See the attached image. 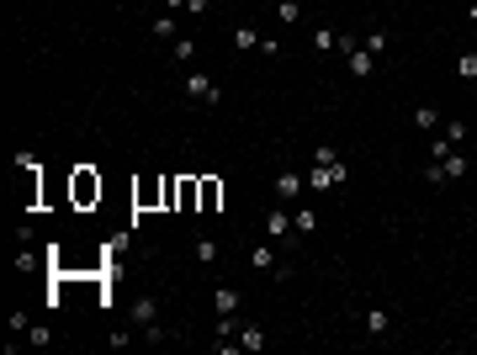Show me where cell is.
<instances>
[{"mask_svg": "<svg viewBox=\"0 0 477 355\" xmlns=\"http://www.w3.org/2000/svg\"><path fill=\"white\" fill-rule=\"evenodd\" d=\"M180 91H186L196 107H217V101H223V85H217L213 74H202V69H191L186 80H180Z\"/></svg>", "mask_w": 477, "mask_h": 355, "instance_id": "1", "label": "cell"}, {"mask_svg": "<svg viewBox=\"0 0 477 355\" xmlns=\"http://www.w3.org/2000/svg\"><path fill=\"white\" fill-rule=\"evenodd\" d=\"M345 180H350V165H345V159H334V165L308 170V191H329V186H345Z\"/></svg>", "mask_w": 477, "mask_h": 355, "instance_id": "2", "label": "cell"}, {"mask_svg": "<svg viewBox=\"0 0 477 355\" xmlns=\"http://www.w3.org/2000/svg\"><path fill=\"white\" fill-rule=\"evenodd\" d=\"M302 186H308V175H302V170H281V175H276V201H297Z\"/></svg>", "mask_w": 477, "mask_h": 355, "instance_id": "3", "label": "cell"}, {"mask_svg": "<svg viewBox=\"0 0 477 355\" xmlns=\"http://www.w3.org/2000/svg\"><path fill=\"white\" fill-rule=\"evenodd\" d=\"M95 196H101V175H95V170H74V201L90 207Z\"/></svg>", "mask_w": 477, "mask_h": 355, "instance_id": "4", "label": "cell"}, {"mask_svg": "<svg viewBox=\"0 0 477 355\" xmlns=\"http://www.w3.org/2000/svg\"><path fill=\"white\" fill-rule=\"evenodd\" d=\"M202 196H196V213H217V201H223V180L217 175H196Z\"/></svg>", "mask_w": 477, "mask_h": 355, "instance_id": "5", "label": "cell"}, {"mask_svg": "<svg viewBox=\"0 0 477 355\" xmlns=\"http://www.w3.org/2000/svg\"><path fill=\"white\" fill-rule=\"evenodd\" d=\"M345 64H350V74H356V80H371V74H377V53H366V48H350Z\"/></svg>", "mask_w": 477, "mask_h": 355, "instance_id": "6", "label": "cell"}, {"mask_svg": "<svg viewBox=\"0 0 477 355\" xmlns=\"http://www.w3.org/2000/svg\"><path fill=\"white\" fill-rule=\"evenodd\" d=\"M292 234H297V228H292V213H281V207L265 213V239H292Z\"/></svg>", "mask_w": 477, "mask_h": 355, "instance_id": "7", "label": "cell"}, {"mask_svg": "<svg viewBox=\"0 0 477 355\" xmlns=\"http://www.w3.org/2000/svg\"><path fill=\"white\" fill-rule=\"evenodd\" d=\"M276 265H281V260H276V249H271V244H255V249H250V271H260V276H271V271H276Z\"/></svg>", "mask_w": 477, "mask_h": 355, "instance_id": "8", "label": "cell"}, {"mask_svg": "<svg viewBox=\"0 0 477 355\" xmlns=\"http://www.w3.org/2000/svg\"><path fill=\"white\" fill-rule=\"evenodd\" d=\"M154 37H159V43H175V37H180L175 11H159V16H154Z\"/></svg>", "mask_w": 477, "mask_h": 355, "instance_id": "9", "label": "cell"}, {"mask_svg": "<svg viewBox=\"0 0 477 355\" xmlns=\"http://www.w3.org/2000/svg\"><path fill=\"white\" fill-rule=\"evenodd\" d=\"M196 196H202L196 175H180V213H196Z\"/></svg>", "mask_w": 477, "mask_h": 355, "instance_id": "10", "label": "cell"}, {"mask_svg": "<svg viewBox=\"0 0 477 355\" xmlns=\"http://www.w3.org/2000/svg\"><path fill=\"white\" fill-rule=\"evenodd\" d=\"M133 196H138V207H154V201H165V180H143Z\"/></svg>", "mask_w": 477, "mask_h": 355, "instance_id": "11", "label": "cell"}, {"mask_svg": "<svg viewBox=\"0 0 477 355\" xmlns=\"http://www.w3.org/2000/svg\"><path fill=\"white\" fill-rule=\"evenodd\" d=\"M234 48L238 53H260V32L255 27H234Z\"/></svg>", "mask_w": 477, "mask_h": 355, "instance_id": "12", "label": "cell"}, {"mask_svg": "<svg viewBox=\"0 0 477 355\" xmlns=\"http://www.w3.org/2000/svg\"><path fill=\"white\" fill-rule=\"evenodd\" d=\"M238 350H265V329L260 323H244V329H238Z\"/></svg>", "mask_w": 477, "mask_h": 355, "instance_id": "13", "label": "cell"}, {"mask_svg": "<svg viewBox=\"0 0 477 355\" xmlns=\"http://www.w3.org/2000/svg\"><path fill=\"white\" fill-rule=\"evenodd\" d=\"M276 22H281V27H297L302 22V6H297V0H276Z\"/></svg>", "mask_w": 477, "mask_h": 355, "instance_id": "14", "label": "cell"}, {"mask_svg": "<svg viewBox=\"0 0 477 355\" xmlns=\"http://www.w3.org/2000/svg\"><path fill=\"white\" fill-rule=\"evenodd\" d=\"M133 319H138L143 329H149V323H159V308H154V297H138V302H133Z\"/></svg>", "mask_w": 477, "mask_h": 355, "instance_id": "15", "label": "cell"}, {"mask_svg": "<svg viewBox=\"0 0 477 355\" xmlns=\"http://www.w3.org/2000/svg\"><path fill=\"white\" fill-rule=\"evenodd\" d=\"M361 48H366V53H377V59H382V53L393 48V37H387V32H382V27H377V32H366V37H361Z\"/></svg>", "mask_w": 477, "mask_h": 355, "instance_id": "16", "label": "cell"}, {"mask_svg": "<svg viewBox=\"0 0 477 355\" xmlns=\"http://www.w3.org/2000/svg\"><path fill=\"white\" fill-rule=\"evenodd\" d=\"M213 308L217 313H238V292H234V286H217V292H213Z\"/></svg>", "mask_w": 477, "mask_h": 355, "instance_id": "17", "label": "cell"}, {"mask_svg": "<svg viewBox=\"0 0 477 355\" xmlns=\"http://www.w3.org/2000/svg\"><path fill=\"white\" fill-rule=\"evenodd\" d=\"M387 329H393V313H387V308H371L366 313V334H387Z\"/></svg>", "mask_w": 477, "mask_h": 355, "instance_id": "18", "label": "cell"}, {"mask_svg": "<svg viewBox=\"0 0 477 355\" xmlns=\"http://www.w3.org/2000/svg\"><path fill=\"white\" fill-rule=\"evenodd\" d=\"M456 149H462V143H451L445 133H441V138H429V159H435V165H441V159H451Z\"/></svg>", "mask_w": 477, "mask_h": 355, "instance_id": "19", "label": "cell"}, {"mask_svg": "<svg viewBox=\"0 0 477 355\" xmlns=\"http://www.w3.org/2000/svg\"><path fill=\"white\" fill-rule=\"evenodd\" d=\"M313 48H318V53L340 48V32H334V27H313Z\"/></svg>", "mask_w": 477, "mask_h": 355, "instance_id": "20", "label": "cell"}, {"mask_svg": "<svg viewBox=\"0 0 477 355\" xmlns=\"http://www.w3.org/2000/svg\"><path fill=\"white\" fill-rule=\"evenodd\" d=\"M441 165H445V180H462L466 170H472V165H466V154H462V149H456L451 159H441Z\"/></svg>", "mask_w": 477, "mask_h": 355, "instance_id": "21", "label": "cell"}, {"mask_svg": "<svg viewBox=\"0 0 477 355\" xmlns=\"http://www.w3.org/2000/svg\"><path fill=\"white\" fill-rule=\"evenodd\" d=\"M22 344H32V350H43V344H53V329H48V323H32Z\"/></svg>", "mask_w": 477, "mask_h": 355, "instance_id": "22", "label": "cell"}, {"mask_svg": "<svg viewBox=\"0 0 477 355\" xmlns=\"http://www.w3.org/2000/svg\"><path fill=\"white\" fill-rule=\"evenodd\" d=\"M170 53H175V64H191V59H196V43H191V37H175Z\"/></svg>", "mask_w": 477, "mask_h": 355, "instance_id": "23", "label": "cell"}, {"mask_svg": "<svg viewBox=\"0 0 477 355\" xmlns=\"http://www.w3.org/2000/svg\"><path fill=\"white\" fill-rule=\"evenodd\" d=\"M196 260H202V265H217V239H196Z\"/></svg>", "mask_w": 477, "mask_h": 355, "instance_id": "24", "label": "cell"}, {"mask_svg": "<svg viewBox=\"0 0 477 355\" xmlns=\"http://www.w3.org/2000/svg\"><path fill=\"white\" fill-rule=\"evenodd\" d=\"M414 128H429V133L441 128V117H435V107H414Z\"/></svg>", "mask_w": 477, "mask_h": 355, "instance_id": "25", "label": "cell"}, {"mask_svg": "<svg viewBox=\"0 0 477 355\" xmlns=\"http://www.w3.org/2000/svg\"><path fill=\"white\" fill-rule=\"evenodd\" d=\"M292 228H297V234H302V239H308V234H313V228H318V213H292Z\"/></svg>", "mask_w": 477, "mask_h": 355, "instance_id": "26", "label": "cell"}, {"mask_svg": "<svg viewBox=\"0 0 477 355\" xmlns=\"http://www.w3.org/2000/svg\"><path fill=\"white\" fill-rule=\"evenodd\" d=\"M456 74H462V80H477V53H462V59H456Z\"/></svg>", "mask_w": 477, "mask_h": 355, "instance_id": "27", "label": "cell"}, {"mask_svg": "<svg viewBox=\"0 0 477 355\" xmlns=\"http://www.w3.org/2000/svg\"><path fill=\"white\" fill-rule=\"evenodd\" d=\"M334 159H340V149H334V143H318V149H313V165H334Z\"/></svg>", "mask_w": 477, "mask_h": 355, "instance_id": "28", "label": "cell"}, {"mask_svg": "<svg viewBox=\"0 0 477 355\" xmlns=\"http://www.w3.org/2000/svg\"><path fill=\"white\" fill-rule=\"evenodd\" d=\"M424 180H429V186H451V180H445V165H435V159H429V170H424Z\"/></svg>", "mask_w": 477, "mask_h": 355, "instance_id": "29", "label": "cell"}, {"mask_svg": "<svg viewBox=\"0 0 477 355\" xmlns=\"http://www.w3.org/2000/svg\"><path fill=\"white\" fill-rule=\"evenodd\" d=\"M16 271H22V276L37 271V255H32V249H22V255H16Z\"/></svg>", "mask_w": 477, "mask_h": 355, "instance_id": "30", "label": "cell"}, {"mask_svg": "<svg viewBox=\"0 0 477 355\" xmlns=\"http://www.w3.org/2000/svg\"><path fill=\"white\" fill-rule=\"evenodd\" d=\"M207 6H213V0H186V11H191V16H207Z\"/></svg>", "mask_w": 477, "mask_h": 355, "instance_id": "31", "label": "cell"}, {"mask_svg": "<svg viewBox=\"0 0 477 355\" xmlns=\"http://www.w3.org/2000/svg\"><path fill=\"white\" fill-rule=\"evenodd\" d=\"M165 11H186V0H165Z\"/></svg>", "mask_w": 477, "mask_h": 355, "instance_id": "32", "label": "cell"}, {"mask_svg": "<svg viewBox=\"0 0 477 355\" xmlns=\"http://www.w3.org/2000/svg\"><path fill=\"white\" fill-rule=\"evenodd\" d=\"M466 22H472V27H477V0H472V6H466Z\"/></svg>", "mask_w": 477, "mask_h": 355, "instance_id": "33", "label": "cell"}]
</instances>
